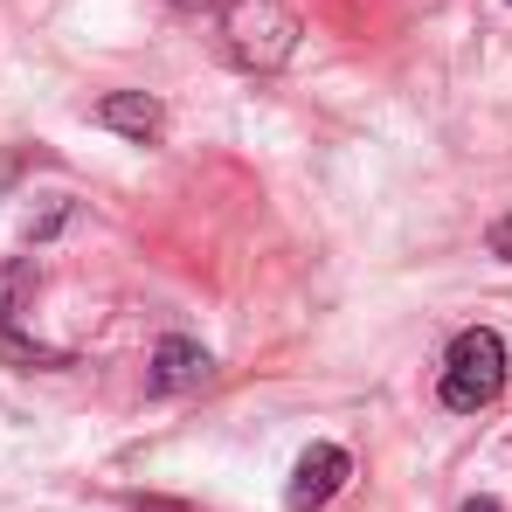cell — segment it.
Instances as JSON below:
<instances>
[{
    "label": "cell",
    "mask_w": 512,
    "mask_h": 512,
    "mask_svg": "<svg viewBox=\"0 0 512 512\" xmlns=\"http://www.w3.org/2000/svg\"><path fill=\"white\" fill-rule=\"evenodd\" d=\"M485 243H492V256H506V263H512V208L492 222V229H485Z\"/></svg>",
    "instance_id": "cell-8"
},
{
    "label": "cell",
    "mask_w": 512,
    "mask_h": 512,
    "mask_svg": "<svg viewBox=\"0 0 512 512\" xmlns=\"http://www.w3.org/2000/svg\"><path fill=\"white\" fill-rule=\"evenodd\" d=\"M173 7H187V14H194V7H215V0H173Z\"/></svg>",
    "instance_id": "cell-11"
},
{
    "label": "cell",
    "mask_w": 512,
    "mask_h": 512,
    "mask_svg": "<svg viewBox=\"0 0 512 512\" xmlns=\"http://www.w3.org/2000/svg\"><path fill=\"white\" fill-rule=\"evenodd\" d=\"M457 512H506V506H499V499H464Z\"/></svg>",
    "instance_id": "cell-10"
},
{
    "label": "cell",
    "mask_w": 512,
    "mask_h": 512,
    "mask_svg": "<svg viewBox=\"0 0 512 512\" xmlns=\"http://www.w3.org/2000/svg\"><path fill=\"white\" fill-rule=\"evenodd\" d=\"M298 35H305V21L284 0H229L222 7V56L243 77H277L298 56Z\"/></svg>",
    "instance_id": "cell-1"
},
{
    "label": "cell",
    "mask_w": 512,
    "mask_h": 512,
    "mask_svg": "<svg viewBox=\"0 0 512 512\" xmlns=\"http://www.w3.org/2000/svg\"><path fill=\"white\" fill-rule=\"evenodd\" d=\"M90 118H97L104 132L132 139V146H160V132H167V104L146 97V90H111V97H97Z\"/></svg>",
    "instance_id": "cell-5"
},
{
    "label": "cell",
    "mask_w": 512,
    "mask_h": 512,
    "mask_svg": "<svg viewBox=\"0 0 512 512\" xmlns=\"http://www.w3.org/2000/svg\"><path fill=\"white\" fill-rule=\"evenodd\" d=\"M70 215H77V201H70V194H49V208H42V215H28V222H21V236H28V243H49Z\"/></svg>",
    "instance_id": "cell-7"
},
{
    "label": "cell",
    "mask_w": 512,
    "mask_h": 512,
    "mask_svg": "<svg viewBox=\"0 0 512 512\" xmlns=\"http://www.w3.org/2000/svg\"><path fill=\"white\" fill-rule=\"evenodd\" d=\"M208 374H215L208 346L187 340V333H167V340L153 346V360H146V395H187V388H201Z\"/></svg>",
    "instance_id": "cell-4"
},
{
    "label": "cell",
    "mask_w": 512,
    "mask_h": 512,
    "mask_svg": "<svg viewBox=\"0 0 512 512\" xmlns=\"http://www.w3.org/2000/svg\"><path fill=\"white\" fill-rule=\"evenodd\" d=\"M506 340L492 333V326H464L450 353H443V381H436V395H443V409H457V416H478V409H492L499 395H506Z\"/></svg>",
    "instance_id": "cell-2"
},
{
    "label": "cell",
    "mask_w": 512,
    "mask_h": 512,
    "mask_svg": "<svg viewBox=\"0 0 512 512\" xmlns=\"http://www.w3.org/2000/svg\"><path fill=\"white\" fill-rule=\"evenodd\" d=\"M132 512H194V506H180V499H132Z\"/></svg>",
    "instance_id": "cell-9"
},
{
    "label": "cell",
    "mask_w": 512,
    "mask_h": 512,
    "mask_svg": "<svg viewBox=\"0 0 512 512\" xmlns=\"http://www.w3.org/2000/svg\"><path fill=\"white\" fill-rule=\"evenodd\" d=\"M346 478H353V457H346L340 443H312L291 464V512H326L346 492Z\"/></svg>",
    "instance_id": "cell-3"
},
{
    "label": "cell",
    "mask_w": 512,
    "mask_h": 512,
    "mask_svg": "<svg viewBox=\"0 0 512 512\" xmlns=\"http://www.w3.org/2000/svg\"><path fill=\"white\" fill-rule=\"evenodd\" d=\"M28 298H35V256H7L0 263V340H21Z\"/></svg>",
    "instance_id": "cell-6"
}]
</instances>
